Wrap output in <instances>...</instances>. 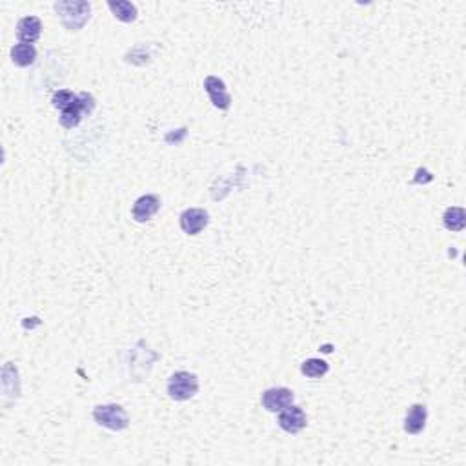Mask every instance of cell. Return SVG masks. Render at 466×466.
I'll return each mask as SVG.
<instances>
[{
	"label": "cell",
	"mask_w": 466,
	"mask_h": 466,
	"mask_svg": "<svg viewBox=\"0 0 466 466\" xmlns=\"http://www.w3.org/2000/svg\"><path fill=\"white\" fill-rule=\"evenodd\" d=\"M55 10L68 30L77 31L90 19L91 6L88 2H57Z\"/></svg>",
	"instance_id": "1"
},
{
	"label": "cell",
	"mask_w": 466,
	"mask_h": 466,
	"mask_svg": "<svg viewBox=\"0 0 466 466\" xmlns=\"http://www.w3.org/2000/svg\"><path fill=\"white\" fill-rule=\"evenodd\" d=\"M93 419L97 421V425L113 431L124 430L129 425L128 413L119 404H104V407L100 404L93 410Z\"/></svg>",
	"instance_id": "2"
},
{
	"label": "cell",
	"mask_w": 466,
	"mask_h": 466,
	"mask_svg": "<svg viewBox=\"0 0 466 466\" xmlns=\"http://www.w3.org/2000/svg\"><path fill=\"white\" fill-rule=\"evenodd\" d=\"M198 392L197 375L189 372H175L168 381V393L175 401H188Z\"/></svg>",
	"instance_id": "3"
},
{
	"label": "cell",
	"mask_w": 466,
	"mask_h": 466,
	"mask_svg": "<svg viewBox=\"0 0 466 466\" xmlns=\"http://www.w3.org/2000/svg\"><path fill=\"white\" fill-rule=\"evenodd\" d=\"M95 108V100L90 93H80L77 95V99L71 106H68L66 109H62L60 113V124L64 128L71 129L75 126H79V122L82 120V115L91 113Z\"/></svg>",
	"instance_id": "4"
},
{
	"label": "cell",
	"mask_w": 466,
	"mask_h": 466,
	"mask_svg": "<svg viewBox=\"0 0 466 466\" xmlns=\"http://www.w3.org/2000/svg\"><path fill=\"white\" fill-rule=\"evenodd\" d=\"M263 407L268 412H283L284 408H288L293 402V392L290 388H270L261 397Z\"/></svg>",
	"instance_id": "5"
},
{
	"label": "cell",
	"mask_w": 466,
	"mask_h": 466,
	"mask_svg": "<svg viewBox=\"0 0 466 466\" xmlns=\"http://www.w3.org/2000/svg\"><path fill=\"white\" fill-rule=\"evenodd\" d=\"M204 90L209 95V100L214 102L215 108L226 111L232 106V97L226 91V84L214 75H209L208 79L204 80Z\"/></svg>",
	"instance_id": "6"
},
{
	"label": "cell",
	"mask_w": 466,
	"mask_h": 466,
	"mask_svg": "<svg viewBox=\"0 0 466 466\" xmlns=\"http://www.w3.org/2000/svg\"><path fill=\"white\" fill-rule=\"evenodd\" d=\"M277 422L279 427L283 428L284 431H288V434H299L303 428H306V413L299 407L290 404L281 412Z\"/></svg>",
	"instance_id": "7"
},
{
	"label": "cell",
	"mask_w": 466,
	"mask_h": 466,
	"mask_svg": "<svg viewBox=\"0 0 466 466\" xmlns=\"http://www.w3.org/2000/svg\"><path fill=\"white\" fill-rule=\"evenodd\" d=\"M208 226V214L201 208H189L180 215V228L188 235H197Z\"/></svg>",
	"instance_id": "8"
},
{
	"label": "cell",
	"mask_w": 466,
	"mask_h": 466,
	"mask_svg": "<svg viewBox=\"0 0 466 466\" xmlns=\"http://www.w3.org/2000/svg\"><path fill=\"white\" fill-rule=\"evenodd\" d=\"M160 209V198L157 195H142L133 204V218L137 223H146Z\"/></svg>",
	"instance_id": "9"
},
{
	"label": "cell",
	"mask_w": 466,
	"mask_h": 466,
	"mask_svg": "<svg viewBox=\"0 0 466 466\" xmlns=\"http://www.w3.org/2000/svg\"><path fill=\"white\" fill-rule=\"evenodd\" d=\"M40 31H42V22L37 17H24L17 24V37L24 44H33L35 40H39Z\"/></svg>",
	"instance_id": "10"
},
{
	"label": "cell",
	"mask_w": 466,
	"mask_h": 466,
	"mask_svg": "<svg viewBox=\"0 0 466 466\" xmlns=\"http://www.w3.org/2000/svg\"><path fill=\"white\" fill-rule=\"evenodd\" d=\"M427 407H422V404H413L407 413V419H404V430L408 434H412V436H417V434H421L427 427Z\"/></svg>",
	"instance_id": "11"
},
{
	"label": "cell",
	"mask_w": 466,
	"mask_h": 466,
	"mask_svg": "<svg viewBox=\"0 0 466 466\" xmlns=\"http://www.w3.org/2000/svg\"><path fill=\"white\" fill-rule=\"evenodd\" d=\"M37 59V50L33 44H17L11 48V60L20 68L31 66Z\"/></svg>",
	"instance_id": "12"
},
{
	"label": "cell",
	"mask_w": 466,
	"mask_h": 466,
	"mask_svg": "<svg viewBox=\"0 0 466 466\" xmlns=\"http://www.w3.org/2000/svg\"><path fill=\"white\" fill-rule=\"evenodd\" d=\"M109 10L113 11V15L122 22H133L137 19V8L131 2L126 0H117V2H109Z\"/></svg>",
	"instance_id": "13"
},
{
	"label": "cell",
	"mask_w": 466,
	"mask_h": 466,
	"mask_svg": "<svg viewBox=\"0 0 466 466\" xmlns=\"http://www.w3.org/2000/svg\"><path fill=\"white\" fill-rule=\"evenodd\" d=\"M442 223L451 232H461L466 224V214L463 208H448L445 212V217H442Z\"/></svg>",
	"instance_id": "14"
},
{
	"label": "cell",
	"mask_w": 466,
	"mask_h": 466,
	"mask_svg": "<svg viewBox=\"0 0 466 466\" xmlns=\"http://www.w3.org/2000/svg\"><path fill=\"white\" fill-rule=\"evenodd\" d=\"M328 370H330V366H328V362L323 361V359H308V361L303 362V366H301V372L306 377H312V379L326 375Z\"/></svg>",
	"instance_id": "15"
},
{
	"label": "cell",
	"mask_w": 466,
	"mask_h": 466,
	"mask_svg": "<svg viewBox=\"0 0 466 466\" xmlns=\"http://www.w3.org/2000/svg\"><path fill=\"white\" fill-rule=\"evenodd\" d=\"M75 99H77V95H73L71 91L60 90L53 95V100H51V102H53L55 108H59L60 111H62V109H66L68 106L73 104Z\"/></svg>",
	"instance_id": "16"
}]
</instances>
